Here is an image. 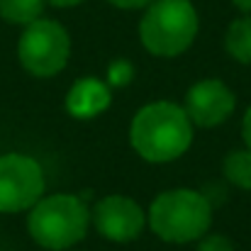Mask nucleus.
<instances>
[{"instance_id":"f257e3e1","label":"nucleus","mask_w":251,"mask_h":251,"mask_svg":"<svg viewBox=\"0 0 251 251\" xmlns=\"http://www.w3.org/2000/svg\"><path fill=\"white\" fill-rule=\"evenodd\" d=\"M129 142L142 159L151 164H168L190 149L193 122L176 102H149L134 115Z\"/></svg>"},{"instance_id":"f03ea898","label":"nucleus","mask_w":251,"mask_h":251,"mask_svg":"<svg viewBox=\"0 0 251 251\" xmlns=\"http://www.w3.org/2000/svg\"><path fill=\"white\" fill-rule=\"evenodd\" d=\"M147 222L159 239L168 244H188L207 234L212 225V202L190 188L164 190L154 198Z\"/></svg>"},{"instance_id":"7ed1b4c3","label":"nucleus","mask_w":251,"mask_h":251,"mask_svg":"<svg viewBox=\"0 0 251 251\" xmlns=\"http://www.w3.org/2000/svg\"><path fill=\"white\" fill-rule=\"evenodd\" d=\"M90 227V210L78 195L56 193L39 198L27 215L29 237L49 251H64L76 247Z\"/></svg>"},{"instance_id":"20e7f679","label":"nucleus","mask_w":251,"mask_h":251,"mask_svg":"<svg viewBox=\"0 0 251 251\" xmlns=\"http://www.w3.org/2000/svg\"><path fill=\"white\" fill-rule=\"evenodd\" d=\"M198 25V12L190 0H154L139 22V39L149 54L171 59L195 42Z\"/></svg>"},{"instance_id":"39448f33","label":"nucleus","mask_w":251,"mask_h":251,"mask_svg":"<svg viewBox=\"0 0 251 251\" xmlns=\"http://www.w3.org/2000/svg\"><path fill=\"white\" fill-rule=\"evenodd\" d=\"M71 39L56 20H34L25 27L17 42V59L22 69L37 78H51L69 64Z\"/></svg>"},{"instance_id":"423d86ee","label":"nucleus","mask_w":251,"mask_h":251,"mask_svg":"<svg viewBox=\"0 0 251 251\" xmlns=\"http://www.w3.org/2000/svg\"><path fill=\"white\" fill-rule=\"evenodd\" d=\"M44 195V171L25 154L0 156V212L15 215L29 210Z\"/></svg>"},{"instance_id":"0eeeda50","label":"nucleus","mask_w":251,"mask_h":251,"mask_svg":"<svg viewBox=\"0 0 251 251\" xmlns=\"http://www.w3.org/2000/svg\"><path fill=\"white\" fill-rule=\"evenodd\" d=\"M90 217L98 234L117 244L137 239L147 227V215L139 207V202L125 195H107L98 200Z\"/></svg>"},{"instance_id":"6e6552de","label":"nucleus","mask_w":251,"mask_h":251,"mask_svg":"<svg viewBox=\"0 0 251 251\" xmlns=\"http://www.w3.org/2000/svg\"><path fill=\"white\" fill-rule=\"evenodd\" d=\"M237 98L229 85H225L217 78H207L195 83L185 93L183 110L198 127H217L234 112Z\"/></svg>"},{"instance_id":"1a4fd4ad","label":"nucleus","mask_w":251,"mask_h":251,"mask_svg":"<svg viewBox=\"0 0 251 251\" xmlns=\"http://www.w3.org/2000/svg\"><path fill=\"white\" fill-rule=\"evenodd\" d=\"M110 102H112L110 85L98 81V78L76 81L66 95V110L71 117H78V120L98 117L100 112H105L110 107Z\"/></svg>"},{"instance_id":"9d476101","label":"nucleus","mask_w":251,"mask_h":251,"mask_svg":"<svg viewBox=\"0 0 251 251\" xmlns=\"http://www.w3.org/2000/svg\"><path fill=\"white\" fill-rule=\"evenodd\" d=\"M225 49L234 61L251 64V15H244L229 25L225 34Z\"/></svg>"},{"instance_id":"9b49d317","label":"nucleus","mask_w":251,"mask_h":251,"mask_svg":"<svg viewBox=\"0 0 251 251\" xmlns=\"http://www.w3.org/2000/svg\"><path fill=\"white\" fill-rule=\"evenodd\" d=\"M47 0H0V17L10 25H29L42 17Z\"/></svg>"},{"instance_id":"f8f14e48","label":"nucleus","mask_w":251,"mask_h":251,"mask_svg":"<svg viewBox=\"0 0 251 251\" xmlns=\"http://www.w3.org/2000/svg\"><path fill=\"white\" fill-rule=\"evenodd\" d=\"M222 173L225 178L242 188V190H251V151L249 149H234L225 156L222 161Z\"/></svg>"},{"instance_id":"ddd939ff","label":"nucleus","mask_w":251,"mask_h":251,"mask_svg":"<svg viewBox=\"0 0 251 251\" xmlns=\"http://www.w3.org/2000/svg\"><path fill=\"white\" fill-rule=\"evenodd\" d=\"M132 76H134V69H132V64L125 61V59L112 61L110 69H107V81H110V85H127L132 81Z\"/></svg>"},{"instance_id":"4468645a","label":"nucleus","mask_w":251,"mask_h":251,"mask_svg":"<svg viewBox=\"0 0 251 251\" xmlns=\"http://www.w3.org/2000/svg\"><path fill=\"white\" fill-rule=\"evenodd\" d=\"M198 251H234V244L227 237H222V234H210V237H205L200 242Z\"/></svg>"},{"instance_id":"2eb2a0df","label":"nucleus","mask_w":251,"mask_h":251,"mask_svg":"<svg viewBox=\"0 0 251 251\" xmlns=\"http://www.w3.org/2000/svg\"><path fill=\"white\" fill-rule=\"evenodd\" d=\"M107 2H112L115 7H122V10H137V7H147L154 0H107Z\"/></svg>"},{"instance_id":"dca6fc26","label":"nucleus","mask_w":251,"mask_h":251,"mask_svg":"<svg viewBox=\"0 0 251 251\" xmlns=\"http://www.w3.org/2000/svg\"><path fill=\"white\" fill-rule=\"evenodd\" d=\"M242 139H244L247 149L251 151V107L244 112V120H242Z\"/></svg>"},{"instance_id":"f3484780","label":"nucleus","mask_w":251,"mask_h":251,"mask_svg":"<svg viewBox=\"0 0 251 251\" xmlns=\"http://www.w3.org/2000/svg\"><path fill=\"white\" fill-rule=\"evenodd\" d=\"M54 7H74V5H81L83 0H49Z\"/></svg>"},{"instance_id":"a211bd4d","label":"nucleus","mask_w":251,"mask_h":251,"mask_svg":"<svg viewBox=\"0 0 251 251\" xmlns=\"http://www.w3.org/2000/svg\"><path fill=\"white\" fill-rule=\"evenodd\" d=\"M239 10H244V12H251V0H232Z\"/></svg>"}]
</instances>
